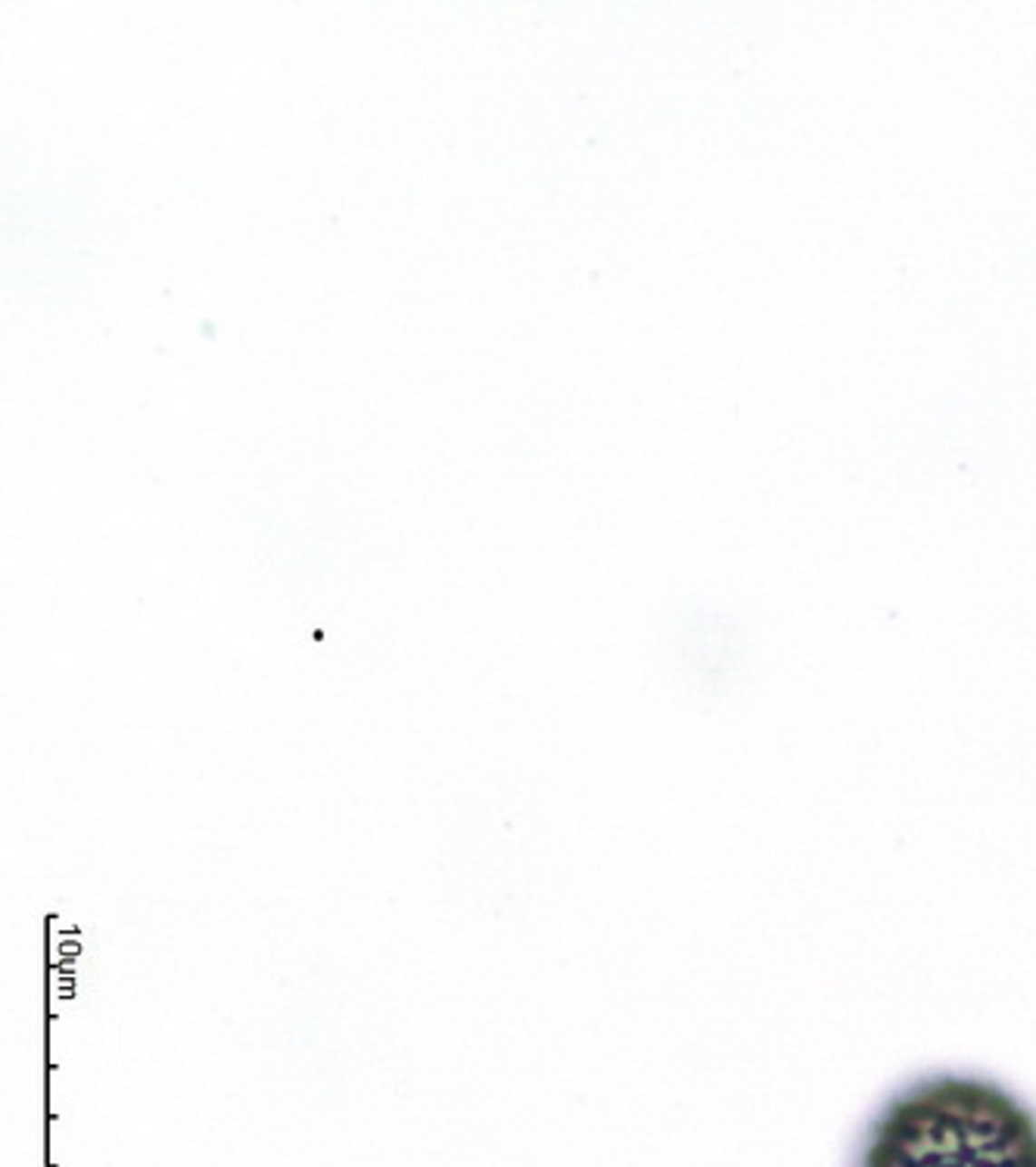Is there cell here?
Returning <instances> with one entry per match:
<instances>
[{
    "label": "cell",
    "mask_w": 1036,
    "mask_h": 1167,
    "mask_svg": "<svg viewBox=\"0 0 1036 1167\" xmlns=\"http://www.w3.org/2000/svg\"><path fill=\"white\" fill-rule=\"evenodd\" d=\"M859 1167H1036V1114L992 1080L933 1074L875 1114Z\"/></svg>",
    "instance_id": "obj_1"
}]
</instances>
